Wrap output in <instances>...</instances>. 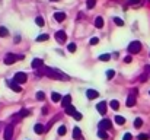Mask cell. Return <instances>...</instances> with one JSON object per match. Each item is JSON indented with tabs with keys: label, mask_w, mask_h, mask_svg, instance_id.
I'll use <instances>...</instances> for the list:
<instances>
[{
	"label": "cell",
	"mask_w": 150,
	"mask_h": 140,
	"mask_svg": "<svg viewBox=\"0 0 150 140\" xmlns=\"http://www.w3.org/2000/svg\"><path fill=\"white\" fill-rule=\"evenodd\" d=\"M44 74H45V76H48V78H51V79H57V80H66V79H69V76L64 74L61 70L51 69V67H45Z\"/></svg>",
	"instance_id": "1"
},
{
	"label": "cell",
	"mask_w": 150,
	"mask_h": 140,
	"mask_svg": "<svg viewBox=\"0 0 150 140\" xmlns=\"http://www.w3.org/2000/svg\"><path fill=\"white\" fill-rule=\"evenodd\" d=\"M140 50H141V42H139V41H133L128 45V51L131 54H137V53H140Z\"/></svg>",
	"instance_id": "2"
},
{
	"label": "cell",
	"mask_w": 150,
	"mask_h": 140,
	"mask_svg": "<svg viewBox=\"0 0 150 140\" xmlns=\"http://www.w3.org/2000/svg\"><path fill=\"white\" fill-rule=\"evenodd\" d=\"M18 60H23V55H16V54H8L4 57V63L6 64H13Z\"/></svg>",
	"instance_id": "3"
},
{
	"label": "cell",
	"mask_w": 150,
	"mask_h": 140,
	"mask_svg": "<svg viewBox=\"0 0 150 140\" xmlns=\"http://www.w3.org/2000/svg\"><path fill=\"white\" fill-rule=\"evenodd\" d=\"M13 80H15L16 83H19V85H22V83H25V82L28 80V76H26L25 73H22V72H18V73L15 74Z\"/></svg>",
	"instance_id": "4"
},
{
	"label": "cell",
	"mask_w": 150,
	"mask_h": 140,
	"mask_svg": "<svg viewBox=\"0 0 150 140\" xmlns=\"http://www.w3.org/2000/svg\"><path fill=\"white\" fill-rule=\"evenodd\" d=\"M12 136H13V124H9L4 129V140H12Z\"/></svg>",
	"instance_id": "5"
},
{
	"label": "cell",
	"mask_w": 150,
	"mask_h": 140,
	"mask_svg": "<svg viewBox=\"0 0 150 140\" xmlns=\"http://www.w3.org/2000/svg\"><path fill=\"white\" fill-rule=\"evenodd\" d=\"M55 40L58 41L60 44H63V42H66V40H67V35H66V32H64V31H57V32H55Z\"/></svg>",
	"instance_id": "6"
},
{
	"label": "cell",
	"mask_w": 150,
	"mask_h": 140,
	"mask_svg": "<svg viewBox=\"0 0 150 140\" xmlns=\"http://www.w3.org/2000/svg\"><path fill=\"white\" fill-rule=\"evenodd\" d=\"M99 129L101 130H111L112 129V123L109 120H102V121L99 123Z\"/></svg>",
	"instance_id": "7"
},
{
	"label": "cell",
	"mask_w": 150,
	"mask_h": 140,
	"mask_svg": "<svg viewBox=\"0 0 150 140\" xmlns=\"http://www.w3.org/2000/svg\"><path fill=\"white\" fill-rule=\"evenodd\" d=\"M8 86L12 89V91H15V92H21V91H22L21 85H19V83H16L15 80H8Z\"/></svg>",
	"instance_id": "8"
},
{
	"label": "cell",
	"mask_w": 150,
	"mask_h": 140,
	"mask_svg": "<svg viewBox=\"0 0 150 140\" xmlns=\"http://www.w3.org/2000/svg\"><path fill=\"white\" fill-rule=\"evenodd\" d=\"M31 66H32V69H41V67L44 66V60L42 59H34Z\"/></svg>",
	"instance_id": "9"
},
{
	"label": "cell",
	"mask_w": 150,
	"mask_h": 140,
	"mask_svg": "<svg viewBox=\"0 0 150 140\" xmlns=\"http://www.w3.org/2000/svg\"><path fill=\"white\" fill-rule=\"evenodd\" d=\"M96 110H98V112L99 114H105L106 112V102H99L98 105H96Z\"/></svg>",
	"instance_id": "10"
},
{
	"label": "cell",
	"mask_w": 150,
	"mask_h": 140,
	"mask_svg": "<svg viewBox=\"0 0 150 140\" xmlns=\"http://www.w3.org/2000/svg\"><path fill=\"white\" fill-rule=\"evenodd\" d=\"M54 19L57 22H63L64 19H66V13L64 12H55L54 13Z\"/></svg>",
	"instance_id": "11"
},
{
	"label": "cell",
	"mask_w": 150,
	"mask_h": 140,
	"mask_svg": "<svg viewBox=\"0 0 150 140\" xmlns=\"http://www.w3.org/2000/svg\"><path fill=\"white\" fill-rule=\"evenodd\" d=\"M86 96H88L89 99H95V98L99 96V93H98V91H95V89H89L88 92H86Z\"/></svg>",
	"instance_id": "12"
},
{
	"label": "cell",
	"mask_w": 150,
	"mask_h": 140,
	"mask_svg": "<svg viewBox=\"0 0 150 140\" xmlns=\"http://www.w3.org/2000/svg\"><path fill=\"white\" fill-rule=\"evenodd\" d=\"M134 105H135V96H134V92H133L127 98V107H134Z\"/></svg>",
	"instance_id": "13"
},
{
	"label": "cell",
	"mask_w": 150,
	"mask_h": 140,
	"mask_svg": "<svg viewBox=\"0 0 150 140\" xmlns=\"http://www.w3.org/2000/svg\"><path fill=\"white\" fill-rule=\"evenodd\" d=\"M73 139H74V140L82 139V131H80V129H79V127H74V129H73Z\"/></svg>",
	"instance_id": "14"
},
{
	"label": "cell",
	"mask_w": 150,
	"mask_h": 140,
	"mask_svg": "<svg viewBox=\"0 0 150 140\" xmlns=\"http://www.w3.org/2000/svg\"><path fill=\"white\" fill-rule=\"evenodd\" d=\"M34 131L37 133V134H42V133L45 131V127L42 124H35V127H34Z\"/></svg>",
	"instance_id": "15"
},
{
	"label": "cell",
	"mask_w": 150,
	"mask_h": 140,
	"mask_svg": "<svg viewBox=\"0 0 150 140\" xmlns=\"http://www.w3.org/2000/svg\"><path fill=\"white\" fill-rule=\"evenodd\" d=\"M103 23H105V22H103V18H102V16H98V18L95 19V26H96V28H102Z\"/></svg>",
	"instance_id": "16"
},
{
	"label": "cell",
	"mask_w": 150,
	"mask_h": 140,
	"mask_svg": "<svg viewBox=\"0 0 150 140\" xmlns=\"http://www.w3.org/2000/svg\"><path fill=\"white\" fill-rule=\"evenodd\" d=\"M64 110H66V112H67V114H69V115H73L74 112H76V110H74V107H73V105H70V104H69V105H67V107H64Z\"/></svg>",
	"instance_id": "17"
},
{
	"label": "cell",
	"mask_w": 150,
	"mask_h": 140,
	"mask_svg": "<svg viewBox=\"0 0 150 140\" xmlns=\"http://www.w3.org/2000/svg\"><path fill=\"white\" fill-rule=\"evenodd\" d=\"M35 23H37L38 26H44L45 25V21H44L42 16H37V18H35Z\"/></svg>",
	"instance_id": "18"
},
{
	"label": "cell",
	"mask_w": 150,
	"mask_h": 140,
	"mask_svg": "<svg viewBox=\"0 0 150 140\" xmlns=\"http://www.w3.org/2000/svg\"><path fill=\"white\" fill-rule=\"evenodd\" d=\"M70 101H71V96H70V95H67V96H64V98H61L63 107H67V105L70 104Z\"/></svg>",
	"instance_id": "19"
},
{
	"label": "cell",
	"mask_w": 150,
	"mask_h": 140,
	"mask_svg": "<svg viewBox=\"0 0 150 140\" xmlns=\"http://www.w3.org/2000/svg\"><path fill=\"white\" fill-rule=\"evenodd\" d=\"M51 101H53V102H58V101H61V95L57 93V92H54L51 95Z\"/></svg>",
	"instance_id": "20"
},
{
	"label": "cell",
	"mask_w": 150,
	"mask_h": 140,
	"mask_svg": "<svg viewBox=\"0 0 150 140\" xmlns=\"http://www.w3.org/2000/svg\"><path fill=\"white\" fill-rule=\"evenodd\" d=\"M98 137H99V139L106 140V139H108V134H106L105 130H101V129H99V131H98Z\"/></svg>",
	"instance_id": "21"
},
{
	"label": "cell",
	"mask_w": 150,
	"mask_h": 140,
	"mask_svg": "<svg viewBox=\"0 0 150 140\" xmlns=\"http://www.w3.org/2000/svg\"><path fill=\"white\" fill-rule=\"evenodd\" d=\"M115 123H117L118 125H122L125 123V118L122 117V115H117V117H115Z\"/></svg>",
	"instance_id": "22"
},
{
	"label": "cell",
	"mask_w": 150,
	"mask_h": 140,
	"mask_svg": "<svg viewBox=\"0 0 150 140\" xmlns=\"http://www.w3.org/2000/svg\"><path fill=\"white\" fill-rule=\"evenodd\" d=\"M9 35V31L4 28V26H0V37L2 38H4V37H8Z\"/></svg>",
	"instance_id": "23"
},
{
	"label": "cell",
	"mask_w": 150,
	"mask_h": 140,
	"mask_svg": "<svg viewBox=\"0 0 150 140\" xmlns=\"http://www.w3.org/2000/svg\"><path fill=\"white\" fill-rule=\"evenodd\" d=\"M109 105H111V108H112V110H118V108H120V102H118L117 99H112L109 102Z\"/></svg>",
	"instance_id": "24"
},
{
	"label": "cell",
	"mask_w": 150,
	"mask_h": 140,
	"mask_svg": "<svg viewBox=\"0 0 150 140\" xmlns=\"http://www.w3.org/2000/svg\"><path fill=\"white\" fill-rule=\"evenodd\" d=\"M31 114V111H28V110H22L21 112H18V115H19V118H23V117H28V115Z\"/></svg>",
	"instance_id": "25"
},
{
	"label": "cell",
	"mask_w": 150,
	"mask_h": 140,
	"mask_svg": "<svg viewBox=\"0 0 150 140\" xmlns=\"http://www.w3.org/2000/svg\"><path fill=\"white\" fill-rule=\"evenodd\" d=\"M66 131H67L66 125H60V127H58V136H64V134H66Z\"/></svg>",
	"instance_id": "26"
},
{
	"label": "cell",
	"mask_w": 150,
	"mask_h": 140,
	"mask_svg": "<svg viewBox=\"0 0 150 140\" xmlns=\"http://www.w3.org/2000/svg\"><path fill=\"white\" fill-rule=\"evenodd\" d=\"M67 50H69L70 53H74L76 51V44H74V42H70V44L67 45Z\"/></svg>",
	"instance_id": "27"
},
{
	"label": "cell",
	"mask_w": 150,
	"mask_h": 140,
	"mask_svg": "<svg viewBox=\"0 0 150 140\" xmlns=\"http://www.w3.org/2000/svg\"><path fill=\"white\" fill-rule=\"evenodd\" d=\"M141 125H143V121L140 120V118H135V120H134V127H135V129H140Z\"/></svg>",
	"instance_id": "28"
},
{
	"label": "cell",
	"mask_w": 150,
	"mask_h": 140,
	"mask_svg": "<svg viewBox=\"0 0 150 140\" xmlns=\"http://www.w3.org/2000/svg\"><path fill=\"white\" fill-rule=\"evenodd\" d=\"M47 40H48V35H47V34H42V35H40V37L37 38L38 42H42V41H47Z\"/></svg>",
	"instance_id": "29"
},
{
	"label": "cell",
	"mask_w": 150,
	"mask_h": 140,
	"mask_svg": "<svg viewBox=\"0 0 150 140\" xmlns=\"http://www.w3.org/2000/svg\"><path fill=\"white\" fill-rule=\"evenodd\" d=\"M109 59H111V55H109V54H102V55H99V60H101V61H108Z\"/></svg>",
	"instance_id": "30"
},
{
	"label": "cell",
	"mask_w": 150,
	"mask_h": 140,
	"mask_svg": "<svg viewBox=\"0 0 150 140\" xmlns=\"http://www.w3.org/2000/svg\"><path fill=\"white\" fill-rule=\"evenodd\" d=\"M37 99L38 101H44L45 99V93L41 92V91H40V92H37Z\"/></svg>",
	"instance_id": "31"
},
{
	"label": "cell",
	"mask_w": 150,
	"mask_h": 140,
	"mask_svg": "<svg viewBox=\"0 0 150 140\" xmlns=\"http://www.w3.org/2000/svg\"><path fill=\"white\" fill-rule=\"evenodd\" d=\"M114 76H115V72H114L112 69H109L108 72H106V78H108V79H112Z\"/></svg>",
	"instance_id": "32"
},
{
	"label": "cell",
	"mask_w": 150,
	"mask_h": 140,
	"mask_svg": "<svg viewBox=\"0 0 150 140\" xmlns=\"http://www.w3.org/2000/svg\"><path fill=\"white\" fill-rule=\"evenodd\" d=\"M114 22L117 23L118 26H122V25H124V22H122V19H120V18H114Z\"/></svg>",
	"instance_id": "33"
},
{
	"label": "cell",
	"mask_w": 150,
	"mask_h": 140,
	"mask_svg": "<svg viewBox=\"0 0 150 140\" xmlns=\"http://www.w3.org/2000/svg\"><path fill=\"white\" fill-rule=\"evenodd\" d=\"M73 118H74V120H79V121H80V120H82L83 117H82V114H80V112H77V111H76V112L73 114Z\"/></svg>",
	"instance_id": "34"
},
{
	"label": "cell",
	"mask_w": 150,
	"mask_h": 140,
	"mask_svg": "<svg viewBox=\"0 0 150 140\" xmlns=\"http://www.w3.org/2000/svg\"><path fill=\"white\" fill-rule=\"evenodd\" d=\"M95 3H96L95 0H88V3H86V6H88L89 9H92L93 6H95Z\"/></svg>",
	"instance_id": "35"
},
{
	"label": "cell",
	"mask_w": 150,
	"mask_h": 140,
	"mask_svg": "<svg viewBox=\"0 0 150 140\" xmlns=\"http://www.w3.org/2000/svg\"><path fill=\"white\" fill-rule=\"evenodd\" d=\"M131 139H133V136L130 133H125L124 136H122V140H131Z\"/></svg>",
	"instance_id": "36"
},
{
	"label": "cell",
	"mask_w": 150,
	"mask_h": 140,
	"mask_svg": "<svg viewBox=\"0 0 150 140\" xmlns=\"http://www.w3.org/2000/svg\"><path fill=\"white\" fill-rule=\"evenodd\" d=\"M98 42H99V40H98V38H96V37H93V38H92V40H90V45H96V44H98Z\"/></svg>",
	"instance_id": "37"
},
{
	"label": "cell",
	"mask_w": 150,
	"mask_h": 140,
	"mask_svg": "<svg viewBox=\"0 0 150 140\" xmlns=\"http://www.w3.org/2000/svg\"><path fill=\"white\" fill-rule=\"evenodd\" d=\"M128 3L130 4H140L141 3V0H128Z\"/></svg>",
	"instance_id": "38"
},
{
	"label": "cell",
	"mask_w": 150,
	"mask_h": 140,
	"mask_svg": "<svg viewBox=\"0 0 150 140\" xmlns=\"http://www.w3.org/2000/svg\"><path fill=\"white\" fill-rule=\"evenodd\" d=\"M139 140H149V136H147V134H140Z\"/></svg>",
	"instance_id": "39"
},
{
	"label": "cell",
	"mask_w": 150,
	"mask_h": 140,
	"mask_svg": "<svg viewBox=\"0 0 150 140\" xmlns=\"http://www.w3.org/2000/svg\"><path fill=\"white\" fill-rule=\"evenodd\" d=\"M131 60H133V59H131V55H125L124 61H125V63H131Z\"/></svg>",
	"instance_id": "40"
},
{
	"label": "cell",
	"mask_w": 150,
	"mask_h": 140,
	"mask_svg": "<svg viewBox=\"0 0 150 140\" xmlns=\"http://www.w3.org/2000/svg\"><path fill=\"white\" fill-rule=\"evenodd\" d=\"M51 2H60V0H51Z\"/></svg>",
	"instance_id": "41"
},
{
	"label": "cell",
	"mask_w": 150,
	"mask_h": 140,
	"mask_svg": "<svg viewBox=\"0 0 150 140\" xmlns=\"http://www.w3.org/2000/svg\"><path fill=\"white\" fill-rule=\"evenodd\" d=\"M0 129H2V124H0Z\"/></svg>",
	"instance_id": "42"
}]
</instances>
